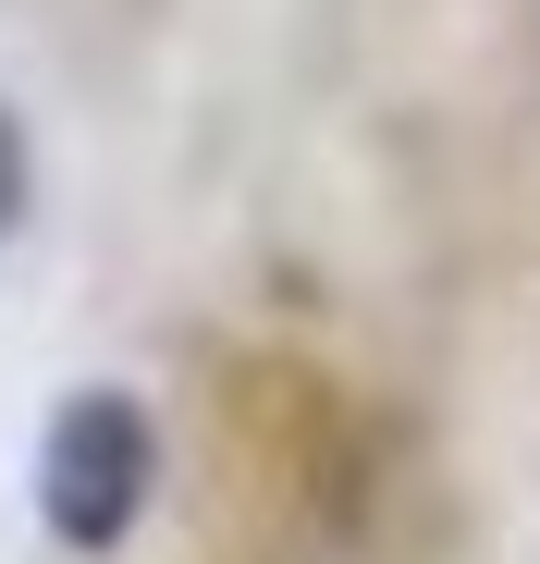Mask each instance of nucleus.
I'll return each mask as SVG.
<instances>
[{
	"label": "nucleus",
	"instance_id": "obj_1",
	"mask_svg": "<svg viewBox=\"0 0 540 564\" xmlns=\"http://www.w3.org/2000/svg\"><path fill=\"white\" fill-rule=\"evenodd\" d=\"M148 491H160V430H148V405L111 393V381H86V393L37 430V528H50L62 552H111V540L148 516Z\"/></svg>",
	"mask_w": 540,
	"mask_h": 564
},
{
	"label": "nucleus",
	"instance_id": "obj_2",
	"mask_svg": "<svg viewBox=\"0 0 540 564\" xmlns=\"http://www.w3.org/2000/svg\"><path fill=\"white\" fill-rule=\"evenodd\" d=\"M25 197H37V160H25V123L0 111V246H13V221H25Z\"/></svg>",
	"mask_w": 540,
	"mask_h": 564
}]
</instances>
